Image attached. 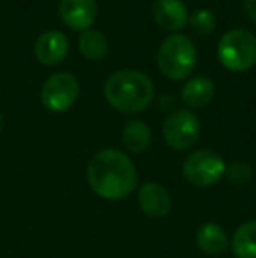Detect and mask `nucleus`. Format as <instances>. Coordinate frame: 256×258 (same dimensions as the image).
I'll return each instance as SVG.
<instances>
[{
    "label": "nucleus",
    "instance_id": "nucleus-1",
    "mask_svg": "<svg viewBox=\"0 0 256 258\" xmlns=\"http://www.w3.org/2000/svg\"><path fill=\"white\" fill-rule=\"evenodd\" d=\"M86 179L100 199L121 201L135 190L139 174L132 158L114 148H107L90 160Z\"/></svg>",
    "mask_w": 256,
    "mask_h": 258
},
{
    "label": "nucleus",
    "instance_id": "nucleus-2",
    "mask_svg": "<svg viewBox=\"0 0 256 258\" xmlns=\"http://www.w3.org/2000/svg\"><path fill=\"white\" fill-rule=\"evenodd\" d=\"M104 95L114 109L127 114H135L151 104L154 97V86L149 76L144 72L123 69L107 78L104 85Z\"/></svg>",
    "mask_w": 256,
    "mask_h": 258
},
{
    "label": "nucleus",
    "instance_id": "nucleus-3",
    "mask_svg": "<svg viewBox=\"0 0 256 258\" xmlns=\"http://www.w3.org/2000/svg\"><path fill=\"white\" fill-rule=\"evenodd\" d=\"M160 71L170 79H185L197 65L195 44L183 34H172L163 39L156 53Z\"/></svg>",
    "mask_w": 256,
    "mask_h": 258
},
{
    "label": "nucleus",
    "instance_id": "nucleus-4",
    "mask_svg": "<svg viewBox=\"0 0 256 258\" xmlns=\"http://www.w3.org/2000/svg\"><path fill=\"white\" fill-rule=\"evenodd\" d=\"M218 58L223 67L233 72H244L256 63V37L253 32L235 28L219 39Z\"/></svg>",
    "mask_w": 256,
    "mask_h": 258
},
{
    "label": "nucleus",
    "instance_id": "nucleus-5",
    "mask_svg": "<svg viewBox=\"0 0 256 258\" xmlns=\"http://www.w3.org/2000/svg\"><path fill=\"white\" fill-rule=\"evenodd\" d=\"M226 163L212 150H198L188 155L183 163V176L192 186L212 188L225 177Z\"/></svg>",
    "mask_w": 256,
    "mask_h": 258
},
{
    "label": "nucleus",
    "instance_id": "nucleus-6",
    "mask_svg": "<svg viewBox=\"0 0 256 258\" xmlns=\"http://www.w3.org/2000/svg\"><path fill=\"white\" fill-rule=\"evenodd\" d=\"M202 132L200 119L188 109L172 112L163 123V139L172 150L185 151L198 143Z\"/></svg>",
    "mask_w": 256,
    "mask_h": 258
},
{
    "label": "nucleus",
    "instance_id": "nucleus-7",
    "mask_svg": "<svg viewBox=\"0 0 256 258\" xmlns=\"http://www.w3.org/2000/svg\"><path fill=\"white\" fill-rule=\"evenodd\" d=\"M79 97V83L70 72H56L44 81L41 100L48 111L63 112L70 109Z\"/></svg>",
    "mask_w": 256,
    "mask_h": 258
},
{
    "label": "nucleus",
    "instance_id": "nucleus-8",
    "mask_svg": "<svg viewBox=\"0 0 256 258\" xmlns=\"http://www.w3.org/2000/svg\"><path fill=\"white\" fill-rule=\"evenodd\" d=\"M137 202H139L140 211L153 220L165 218L172 209L170 194L165 190V186H161L160 183H154V181H147L139 188Z\"/></svg>",
    "mask_w": 256,
    "mask_h": 258
},
{
    "label": "nucleus",
    "instance_id": "nucleus-9",
    "mask_svg": "<svg viewBox=\"0 0 256 258\" xmlns=\"http://www.w3.org/2000/svg\"><path fill=\"white\" fill-rule=\"evenodd\" d=\"M58 13L72 30H90L97 16V0H60Z\"/></svg>",
    "mask_w": 256,
    "mask_h": 258
},
{
    "label": "nucleus",
    "instance_id": "nucleus-10",
    "mask_svg": "<svg viewBox=\"0 0 256 258\" xmlns=\"http://www.w3.org/2000/svg\"><path fill=\"white\" fill-rule=\"evenodd\" d=\"M34 53L41 63L56 65L67 56L68 53V39L60 30H48L41 34L35 41Z\"/></svg>",
    "mask_w": 256,
    "mask_h": 258
},
{
    "label": "nucleus",
    "instance_id": "nucleus-11",
    "mask_svg": "<svg viewBox=\"0 0 256 258\" xmlns=\"http://www.w3.org/2000/svg\"><path fill=\"white\" fill-rule=\"evenodd\" d=\"M154 21L165 30H181L188 23V9L183 0H154Z\"/></svg>",
    "mask_w": 256,
    "mask_h": 258
},
{
    "label": "nucleus",
    "instance_id": "nucleus-12",
    "mask_svg": "<svg viewBox=\"0 0 256 258\" xmlns=\"http://www.w3.org/2000/svg\"><path fill=\"white\" fill-rule=\"evenodd\" d=\"M197 246L207 256H221L230 248V239L221 225L205 223L197 232Z\"/></svg>",
    "mask_w": 256,
    "mask_h": 258
},
{
    "label": "nucleus",
    "instance_id": "nucleus-13",
    "mask_svg": "<svg viewBox=\"0 0 256 258\" xmlns=\"http://www.w3.org/2000/svg\"><path fill=\"white\" fill-rule=\"evenodd\" d=\"M216 86L211 78L207 76H195L188 79L183 86L181 99L188 107H205L212 99H214Z\"/></svg>",
    "mask_w": 256,
    "mask_h": 258
},
{
    "label": "nucleus",
    "instance_id": "nucleus-14",
    "mask_svg": "<svg viewBox=\"0 0 256 258\" xmlns=\"http://www.w3.org/2000/svg\"><path fill=\"white\" fill-rule=\"evenodd\" d=\"M123 144L130 153L140 155L151 146L153 143V132L151 128L140 119H130L123 128Z\"/></svg>",
    "mask_w": 256,
    "mask_h": 258
},
{
    "label": "nucleus",
    "instance_id": "nucleus-15",
    "mask_svg": "<svg viewBox=\"0 0 256 258\" xmlns=\"http://www.w3.org/2000/svg\"><path fill=\"white\" fill-rule=\"evenodd\" d=\"M230 248L235 258H256V220L239 225L233 232Z\"/></svg>",
    "mask_w": 256,
    "mask_h": 258
},
{
    "label": "nucleus",
    "instance_id": "nucleus-16",
    "mask_svg": "<svg viewBox=\"0 0 256 258\" xmlns=\"http://www.w3.org/2000/svg\"><path fill=\"white\" fill-rule=\"evenodd\" d=\"M79 49H81L82 56L88 60H102L107 54V39L102 32L99 30H84L79 37Z\"/></svg>",
    "mask_w": 256,
    "mask_h": 258
},
{
    "label": "nucleus",
    "instance_id": "nucleus-17",
    "mask_svg": "<svg viewBox=\"0 0 256 258\" xmlns=\"http://www.w3.org/2000/svg\"><path fill=\"white\" fill-rule=\"evenodd\" d=\"M216 27V14L212 13L211 9H197L192 13L190 16V28L200 37H205V35H211L212 30Z\"/></svg>",
    "mask_w": 256,
    "mask_h": 258
},
{
    "label": "nucleus",
    "instance_id": "nucleus-18",
    "mask_svg": "<svg viewBox=\"0 0 256 258\" xmlns=\"http://www.w3.org/2000/svg\"><path fill=\"white\" fill-rule=\"evenodd\" d=\"M225 177L233 186H246V184H249L251 179H253V169H251L249 163L237 160V162L226 165Z\"/></svg>",
    "mask_w": 256,
    "mask_h": 258
},
{
    "label": "nucleus",
    "instance_id": "nucleus-19",
    "mask_svg": "<svg viewBox=\"0 0 256 258\" xmlns=\"http://www.w3.org/2000/svg\"><path fill=\"white\" fill-rule=\"evenodd\" d=\"M244 11L253 21H256V0H244Z\"/></svg>",
    "mask_w": 256,
    "mask_h": 258
},
{
    "label": "nucleus",
    "instance_id": "nucleus-20",
    "mask_svg": "<svg viewBox=\"0 0 256 258\" xmlns=\"http://www.w3.org/2000/svg\"><path fill=\"white\" fill-rule=\"evenodd\" d=\"M0 130H2V114H0Z\"/></svg>",
    "mask_w": 256,
    "mask_h": 258
}]
</instances>
